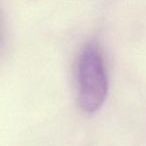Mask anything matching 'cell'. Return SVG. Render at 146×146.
Returning <instances> with one entry per match:
<instances>
[{"instance_id":"obj_1","label":"cell","mask_w":146,"mask_h":146,"mask_svg":"<svg viewBox=\"0 0 146 146\" xmlns=\"http://www.w3.org/2000/svg\"><path fill=\"white\" fill-rule=\"evenodd\" d=\"M79 103L84 112L93 114L100 109L108 93V78L100 46L90 41L84 46L77 65Z\"/></svg>"}]
</instances>
